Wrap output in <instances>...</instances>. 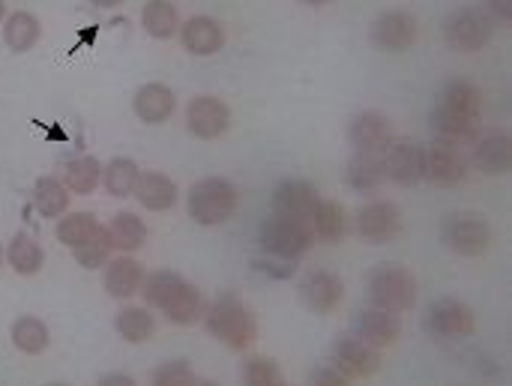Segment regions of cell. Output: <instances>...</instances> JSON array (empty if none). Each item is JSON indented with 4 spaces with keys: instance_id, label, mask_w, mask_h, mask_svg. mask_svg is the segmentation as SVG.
Segmentation results:
<instances>
[{
    "instance_id": "42",
    "label": "cell",
    "mask_w": 512,
    "mask_h": 386,
    "mask_svg": "<svg viewBox=\"0 0 512 386\" xmlns=\"http://www.w3.org/2000/svg\"><path fill=\"white\" fill-rule=\"evenodd\" d=\"M492 18H498V21H510L512 18V0H486V6H483Z\"/></svg>"
},
{
    "instance_id": "6",
    "label": "cell",
    "mask_w": 512,
    "mask_h": 386,
    "mask_svg": "<svg viewBox=\"0 0 512 386\" xmlns=\"http://www.w3.org/2000/svg\"><path fill=\"white\" fill-rule=\"evenodd\" d=\"M447 45L462 54H477L483 51L492 36H495V18L483 6H459L450 12L444 24Z\"/></svg>"
},
{
    "instance_id": "25",
    "label": "cell",
    "mask_w": 512,
    "mask_h": 386,
    "mask_svg": "<svg viewBox=\"0 0 512 386\" xmlns=\"http://www.w3.org/2000/svg\"><path fill=\"white\" fill-rule=\"evenodd\" d=\"M42 36V24L33 12L27 9H15L3 18V45L15 54L30 51Z\"/></svg>"
},
{
    "instance_id": "4",
    "label": "cell",
    "mask_w": 512,
    "mask_h": 386,
    "mask_svg": "<svg viewBox=\"0 0 512 386\" xmlns=\"http://www.w3.org/2000/svg\"><path fill=\"white\" fill-rule=\"evenodd\" d=\"M240 204V192L231 180L225 177H204L198 183H192L189 195H186V207L189 216L201 225V228H216L225 225Z\"/></svg>"
},
{
    "instance_id": "23",
    "label": "cell",
    "mask_w": 512,
    "mask_h": 386,
    "mask_svg": "<svg viewBox=\"0 0 512 386\" xmlns=\"http://www.w3.org/2000/svg\"><path fill=\"white\" fill-rule=\"evenodd\" d=\"M318 189L309 180H282L273 192V213L285 216H303L309 219L312 207L318 204Z\"/></svg>"
},
{
    "instance_id": "19",
    "label": "cell",
    "mask_w": 512,
    "mask_h": 386,
    "mask_svg": "<svg viewBox=\"0 0 512 386\" xmlns=\"http://www.w3.org/2000/svg\"><path fill=\"white\" fill-rule=\"evenodd\" d=\"M132 111L141 123H150V126H162L174 117L177 111V96L168 84L162 81H150L144 87H138L135 99H132Z\"/></svg>"
},
{
    "instance_id": "47",
    "label": "cell",
    "mask_w": 512,
    "mask_h": 386,
    "mask_svg": "<svg viewBox=\"0 0 512 386\" xmlns=\"http://www.w3.org/2000/svg\"><path fill=\"white\" fill-rule=\"evenodd\" d=\"M195 386H219L216 381H195Z\"/></svg>"
},
{
    "instance_id": "44",
    "label": "cell",
    "mask_w": 512,
    "mask_h": 386,
    "mask_svg": "<svg viewBox=\"0 0 512 386\" xmlns=\"http://www.w3.org/2000/svg\"><path fill=\"white\" fill-rule=\"evenodd\" d=\"M87 3H93V6H102V9H114V6H120L123 0H87Z\"/></svg>"
},
{
    "instance_id": "21",
    "label": "cell",
    "mask_w": 512,
    "mask_h": 386,
    "mask_svg": "<svg viewBox=\"0 0 512 386\" xmlns=\"http://www.w3.org/2000/svg\"><path fill=\"white\" fill-rule=\"evenodd\" d=\"M177 183L162 171H141L132 198L150 213H168L177 204Z\"/></svg>"
},
{
    "instance_id": "45",
    "label": "cell",
    "mask_w": 512,
    "mask_h": 386,
    "mask_svg": "<svg viewBox=\"0 0 512 386\" xmlns=\"http://www.w3.org/2000/svg\"><path fill=\"white\" fill-rule=\"evenodd\" d=\"M300 3H306V6H327V3H333V0H300Z\"/></svg>"
},
{
    "instance_id": "10",
    "label": "cell",
    "mask_w": 512,
    "mask_h": 386,
    "mask_svg": "<svg viewBox=\"0 0 512 386\" xmlns=\"http://www.w3.org/2000/svg\"><path fill=\"white\" fill-rule=\"evenodd\" d=\"M384 174L396 186H417L426 180V147L411 138H393L387 150L381 153Z\"/></svg>"
},
{
    "instance_id": "31",
    "label": "cell",
    "mask_w": 512,
    "mask_h": 386,
    "mask_svg": "<svg viewBox=\"0 0 512 386\" xmlns=\"http://www.w3.org/2000/svg\"><path fill=\"white\" fill-rule=\"evenodd\" d=\"M9 339H12L15 351H21L27 357H39L51 345V333H48L45 321H39L33 315H21L9 330Z\"/></svg>"
},
{
    "instance_id": "17",
    "label": "cell",
    "mask_w": 512,
    "mask_h": 386,
    "mask_svg": "<svg viewBox=\"0 0 512 386\" xmlns=\"http://www.w3.org/2000/svg\"><path fill=\"white\" fill-rule=\"evenodd\" d=\"M180 45L195 57H210L225 45V27L213 15H192L180 21Z\"/></svg>"
},
{
    "instance_id": "49",
    "label": "cell",
    "mask_w": 512,
    "mask_h": 386,
    "mask_svg": "<svg viewBox=\"0 0 512 386\" xmlns=\"http://www.w3.org/2000/svg\"><path fill=\"white\" fill-rule=\"evenodd\" d=\"M45 386H66V384H45Z\"/></svg>"
},
{
    "instance_id": "32",
    "label": "cell",
    "mask_w": 512,
    "mask_h": 386,
    "mask_svg": "<svg viewBox=\"0 0 512 386\" xmlns=\"http://www.w3.org/2000/svg\"><path fill=\"white\" fill-rule=\"evenodd\" d=\"M186 285V279L180 276V273H174V270H153L150 276H144V282H141V297H144V303L150 306V309H165L174 297H177V291Z\"/></svg>"
},
{
    "instance_id": "43",
    "label": "cell",
    "mask_w": 512,
    "mask_h": 386,
    "mask_svg": "<svg viewBox=\"0 0 512 386\" xmlns=\"http://www.w3.org/2000/svg\"><path fill=\"white\" fill-rule=\"evenodd\" d=\"M96 386H138L129 375H105Z\"/></svg>"
},
{
    "instance_id": "40",
    "label": "cell",
    "mask_w": 512,
    "mask_h": 386,
    "mask_svg": "<svg viewBox=\"0 0 512 386\" xmlns=\"http://www.w3.org/2000/svg\"><path fill=\"white\" fill-rule=\"evenodd\" d=\"M195 381L198 378L186 360H168L150 372V386H195Z\"/></svg>"
},
{
    "instance_id": "46",
    "label": "cell",
    "mask_w": 512,
    "mask_h": 386,
    "mask_svg": "<svg viewBox=\"0 0 512 386\" xmlns=\"http://www.w3.org/2000/svg\"><path fill=\"white\" fill-rule=\"evenodd\" d=\"M3 18H6V0H0V24H3Z\"/></svg>"
},
{
    "instance_id": "34",
    "label": "cell",
    "mask_w": 512,
    "mask_h": 386,
    "mask_svg": "<svg viewBox=\"0 0 512 386\" xmlns=\"http://www.w3.org/2000/svg\"><path fill=\"white\" fill-rule=\"evenodd\" d=\"M138 177H141V168L135 159L117 156L108 165H102V186L111 198H129L138 186Z\"/></svg>"
},
{
    "instance_id": "27",
    "label": "cell",
    "mask_w": 512,
    "mask_h": 386,
    "mask_svg": "<svg viewBox=\"0 0 512 386\" xmlns=\"http://www.w3.org/2000/svg\"><path fill=\"white\" fill-rule=\"evenodd\" d=\"M6 264L18 273V276H36L45 264V252L39 246V240L27 231H18L9 246H6Z\"/></svg>"
},
{
    "instance_id": "28",
    "label": "cell",
    "mask_w": 512,
    "mask_h": 386,
    "mask_svg": "<svg viewBox=\"0 0 512 386\" xmlns=\"http://www.w3.org/2000/svg\"><path fill=\"white\" fill-rule=\"evenodd\" d=\"M63 186L69 195H93L102 186V162L96 156H75L63 165Z\"/></svg>"
},
{
    "instance_id": "14",
    "label": "cell",
    "mask_w": 512,
    "mask_h": 386,
    "mask_svg": "<svg viewBox=\"0 0 512 386\" xmlns=\"http://www.w3.org/2000/svg\"><path fill=\"white\" fill-rule=\"evenodd\" d=\"M333 369L342 372L348 381H369L381 369V351L363 345L357 336L339 339L333 345Z\"/></svg>"
},
{
    "instance_id": "13",
    "label": "cell",
    "mask_w": 512,
    "mask_h": 386,
    "mask_svg": "<svg viewBox=\"0 0 512 386\" xmlns=\"http://www.w3.org/2000/svg\"><path fill=\"white\" fill-rule=\"evenodd\" d=\"M186 126L201 141H216L231 126V108L219 96H195L186 108Z\"/></svg>"
},
{
    "instance_id": "35",
    "label": "cell",
    "mask_w": 512,
    "mask_h": 386,
    "mask_svg": "<svg viewBox=\"0 0 512 386\" xmlns=\"http://www.w3.org/2000/svg\"><path fill=\"white\" fill-rule=\"evenodd\" d=\"M141 27L153 39H171L180 30V12L171 0H147L141 9Z\"/></svg>"
},
{
    "instance_id": "5",
    "label": "cell",
    "mask_w": 512,
    "mask_h": 386,
    "mask_svg": "<svg viewBox=\"0 0 512 386\" xmlns=\"http://www.w3.org/2000/svg\"><path fill=\"white\" fill-rule=\"evenodd\" d=\"M261 249L279 261H297L303 258L312 246H315V234L309 219L303 216H285V213H273L261 222Z\"/></svg>"
},
{
    "instance_id": "29",
    "label": "cell",
    "mask_w": 512,
    "mask_h": 386,
    "mask_svg": "<svg viewBox=\"0 0 512 386\" xmlns=\"http://www.w3.org/2000/svg\"><path fill=\"white\" fill-rule=\"evenodd\" d=\"M108 237L117 252H123V255L138 252L147 243V222L138 213L120 210V213H114V219L108 225Z\"/></svg>"
},
{
    "instance_id": "11",
    "label": "cell",
    "mask_w": 512,
    "mask_h": 386,
    "mask_svg": "<svg viewBox=\"0 0 512 386\" xmlns=\"http://www.w3.org/2000/svg\"><path fill=\"white\" fill-rule=\"evenodd\" d=\"M468 168H471V162H468L462 144L435 138L426 147V180H432L435 186H441V189L462 186L468 180Z\"/></svg>"
},
{
    "instance_id": "39",
    "label": "cell",
    "mask_w": 512,
    "mask_h": 386,
    "mask_svg": "<svg viewBox=\"0 0 512 386\" xmlns=\"http://www.w3.org/2000/svg\"><path fill=\"white\" fill-rule=\"evenodd\" d=\"M243 386H288L282 369L276 366V360L270 357H249L243 363V375H240Z\"/></svg>"
},
{
    "instance_id": "18",
    "label": "cell",
    "mask_w": 512,
    "mask_h": 386,
    "mask_svg": "<svg viewBox=\"0 0 512 386\" xmlns=\"http://www.w3.org/2000/svg\"><path fill=\"white\" fill-rule=\"evenodd\" d=\"M354 333H357V339H360L363 345H369V348H375V351H384V348H390V345L399 342V336H402V321H399V315H393V312H384V309L369 306V309H363V312L357 315Z\"/></svg>"
},
{
    "instance_id": "41",
    "label": "cell",
    "mask_w": 512,
    "mask_h": 386,
    "mask_svg": "<svg viewBox=\"0 0 512 386\" xmlns=\"http://www.w3.org/2000/svg\"><path fill=\"white\" fill-rule=\"evenodd\" d=\"M309 386H351V381L342 372H336L333 366H318L309 375Z\"/></svg>"
},
{
    "instance_id": "38",
    "label": "cell",
    "mask_w": 512,
    "mask_h": 386,
    "mask_svg": "<svg viewBox=\"0 0 512 386\" xmlns=\"http://www.w3.org/2000/svg\"><path fill=\"white\" fill-rule=\"evenodd\" d=\"M69 252H72V258L78 261V267H84V270H99V267H105V264L111 261V252H114L111 237H108V228L102 225L87 243H81V246H75V249H69Z\"/></svg>"
},
{
    "instance_id": "2",
    "label": "cell",
    "mask_w": 512,
    "mask_h": 386,
    "mask_svg": "<svg viewBox=\"0 0 512 386\" xmlns=\"http://www.w3.org/2000/svg\"><path fill=\"white\" fill-rule=\"evenodd\" d=\"M204 327L231 351H249L258 339V321L237 294H219L204 309Z\"/></svg>"
},
{
    "instance_id": "26",
    "label": "cell",
    "mask_w": 512,
    "mask_h": 386,
    "mask_svg": "<svg viewBox=\"0 0 512 386\" xmlns=\"http://www.w3.org/2000/svg\"><path fill=\"white\" fill-rule=\"evenodd\" d=\"M345 180L354 192H378L384 183H387V174H384V159L381 153H354V159L348 162V171H345Z\"/></svg>"
},
{
    "instance_id": "37",
    "label": "cell",
    "mask_w": 512,
    "mask_h": 386,
    "mask_svg": "<svg viewBox=\"0 0 512 386\" xmlns=\"http://www.w3.org/2000/svg\"><path fill=\"white\" fill-rule=\"evenodd\" d=\"M99 228H102V222H99L93 213L81 210V213H63V216L57 219L54 234H57V240H60L66 249H75V246L87 243Z\"/></svg>"
},
{
    "instance_id": "36",
    "label": "cell",
    "mask_w": 512,
    "mask_h": 386,
    "mask_svg": "<svg viewBox=\"0 0 512 386\" xmlns=\"http://www.w3.org/2000/svg\"><path fill=\"white\" fill-rule=\"evenodd\" d=\"M204 297H201V291L192 285V282H186L180 291H177V297L162 309L165 312V318L171 321V324H177V327H192V324H198L201 318H204Z\"/></svg>"
},
{
    "instance_id": "20",
    "label": "cell",
    "mask_w": 512,
    "mask_h": 386,
    "mask_svg": "<svg viewBox=\"0 0 512 386\" xmlns=\"http://www.w3.org/2000/svg\"><path fill=\"white\" fill-rule=\"evenodd\" d=\"M477 171L489 174V177H501L510 174L512 168V144L507 132H489L483 138H474V153L471 159Z\"/></svg>"
},
{
    "instance_id": "7",
    "label": "cell",
    "mask_w": 512,
    "mask_h": 386,
    "mask_svg": "<svg viewBox=\"0 0 512 386\" xmlns=\"http://www.w3.org/2000/svg\"><path fill=\"white\" fill-rule=\"evenodd\" d=\"M444 246L462 258H480L492 246V225L480 213H450L441 228Z\"/></svg>"
},
{
    "instance_id": "15",
    "label": "cell",
    "mask_w": 512,
    "mask_h": 386,
    "mask_svg": "<svg viewBox=\"0 0 512 386\" xmlns=\"http://www.w3.org/2000/svg\"><path fill=\"white\" fill-rule=\"evenodd\" d=\"M357 231L366 243H375V246H384L390 240L399 237L402 231V213L393 201H372L366 207H360L357 213Z\"/></svg>"
},
{
    "instance_id": "16",
    "label": "cell",
    "mask_w": 512,
    "mask_h": 386,
    "mask_svg": "<svg viewBox=\"0 0 512 386\" xmlns=\"http://www.w3.org/2000/svg\"><path fill=\"white\" fill-rule=\"evenodd\" d=\"M348 141L357 153H384L393 141V123L381 111H360L348 126Z\"/></svg>"
},
{
    "instance_id": "24",
    "label": "cell",
    "mask_w": 512,
    "mask_h": 386,
    "mask_svg": "<svg viewBox=\"0 0 512 386\" xmlns=\"http://www.w3.org/2000/svg\"><path fill=\"white\" fill-rule=\"evenodd\" d=\"M309 225L315 240L321 243H339L348 234V213L339 201L330 198H318V204L309 213Z\"/></svg>"
},
{
    "instance_id": "22",
    "label": "cell",
    "mask_w": 512,
    "mask_h": 386,
    "mask_svg": "<svg viewBox=\"0 0 512 386\" xmlns=\"http://www.w3.org/2000/svg\"><path fill=\"white\" fill-rule=\"evenodd\" d=\"M141 282H144V267L141 261L129 258V255H117L105 264V273H102V285L108 291V297L114 300H129L141 291Z\"/></svg>"
},
{
    "instance_id": "12",
    "label": "cell",
    "mask_w": 512,
    "mask_h": 386,
    "mask_svg": "<svg viewBox=\"0 0 512 386\" xmlns=\"http://www.w3.org/2000/svg\"><path fill=\"white\" fill-rule=\"evenodd\" d=\"M300 297L315 315L327 318V315L339 312V306L345 303V282L339 273L315 267L300 279Z\"/></svg>"
},
{
    "instance_id": "48",
    "label": "cell",
    "mask_w": 512,
    "mask_h": 386,
    "mask_svg": "<svg viewBox=\"0 0 512 386\" xmlns=\"http://www.w3.org/2000/svg\"><path fill=\"white\" fill-rule=\"evenodd\" d=\"M3 261H6V249H3V243H0V267H3Z\"/></svg>"
},
{
    "instance_id": "30",
    "label": "cell",
    "mask_w": 512,
    "mask_h": 386,
    "mask_svg": "<svg viewBox=\"0 0 512 386\" xmlns=\"http://www.w3.org/2000/svg\"><path fill=\"white\" fill-rule=\"evenodd\" d=\"M69 189L63 186V180L45 174L33 183V207L42 219H60L69 210Z\"/></svg>"
},
{
    "instance_id": "3",
    "label": "cell",
    "mask_w": 512,
    "mask_h": 386,
    "mask_svg": "<svg viewBox=\"0 0 512 386\" xmlns=\"http://www.w3.org/2000/svg\"><path fill=\"white\" fill-rule=\"evenodd\" d=\"M366 297L375 309L402 315L417 306L420 285L405 264H378L366 279Z\"/></svg>"
},
{
    "instance_id": "8",
    "label": "cell",
    "mask_w": 512,
    "mask_h": 386,
    "mask_svg": "<svg viewBox=\"0 0 512 386\" xmlns=\"http://www.w3.org/2000/svg\"><path fill=\"white\" fill-rule=\"evenodd\" d=\"M426 330L444 342L471 339L477 333V315L468 303H462L456 297H441L426 312Z\"/></svg>"
},
{
    "instance_id": "33",
    "label": "cell",
    "mask_w": 512,
    "mask_h": 386,
    "mask_svg": "<svg viewBox=\"0 0 512 386\" xmlns=\"http://www.w3.org/2000/svg\"><path fill=\"white\" fill-rule=\"evenodd\" d=\"M114 327L123 342L141 345V342H150V336L156 333V318L144 306H123L114 318Z\"/></svg>"
},
{
    "instance_id": "9",
    "label": "cell",
    "mask_w": 512,
    "mask_h": 386,
    "mask_svg": "<svg viewBox=\"0 0 512 386\" xmlns=\"http://www.w3.org/2000/svg\"><path fill=\"white\" fill-rule=\"evenodd\" d=\"M369 39L381 51L402 54V51L414 48V42L420 39V21L408 9H387L372 21Z\"/></svg>"
},
{
    "instance_id": "1",
    "label": "cell",
    "mask_w": 512,
    "mask_h": 386,
    "mask_svg": "<svg viewBox=\"0 0 512 386\" xmlns=\"http://www.w3.org/2000/svg\"><path fill=\"white\" fill-rule=\"evenodd\" d=\"M480 126H483V90L465 78L447 81L432 111L435 138L468 144L480 135Z\"/></svg>"
}]
</instances>
